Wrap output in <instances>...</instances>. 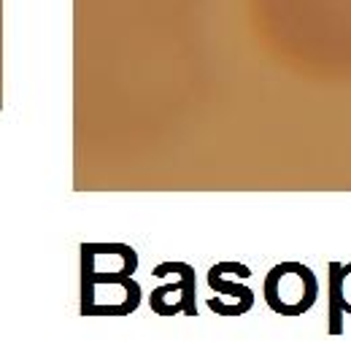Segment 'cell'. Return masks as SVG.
<instances>
[{
    "label": "cell",
    "instance_id": "cell-4",
    "mask_svg": "<svg viewBox=\"0 0 351 359\" xmlns=\"http://www.w3.org/2000/svg\"><path fill=\"white\" fill-rule=\"evenodd\" d=\"M208 287L213 289V292H219V294H232V297H238V300L244 303L246 311L254 308V292H251L249 287H244V284L222 281V270H219V265H213V268L208 270Z\"/></svg>",
    "mask_w": 351,
    "mask_h": 359
},
{
    "label": "cell",
    "instance_id": "cell-1",
    "mask_svg": "<svg viewBox=\"0 0 351 359\" xmlns=\"http://www.w3.org/2000/svg\"><path fill=\"white\" fill-rule=\"evenodd\" d=\"M316 276L300 262H281L265 278V303L281 316H303L316 303Z\"/></svg>",
    "mask_w": 351,
    "mask_h": 359
},
{
    "label": "cell",
    "instance_id": "cell-2",
    "mask_svg": "<svg viewBox=\"0 0 351 359\" xmlns=\"http://www.w3.org/2000/svg\"><path fill=\"white\" fill-rule=\"evenodd\" d=\"M168 273H178L181 276V281L176 284V287H157L152 292V297H149V306L154 313L159 316H168L171 313V306L165 303V297H168V292H173V289H181V311L187 313V316H197V308H194V270L187 265V262H162L154 268V278H165Z\"/></svg>",
    "mask_w": 351,
    "mask_h": 359
},
{
    "label": "cell",
    "instance_id": "cell-3",
    "mask_svg": "<svg viewBox=\"0 0 351 359\" xmlns=\"http://www.w3.org/2000/svg\"><path fill=\"white\" fill-rule=\"evenodd\" d=\"M346 294H343V268L340 262H330V335L343 332Z\"/></svg>",
    "mask_w": 351,
    "mask_h": 359
}]
</instances>
